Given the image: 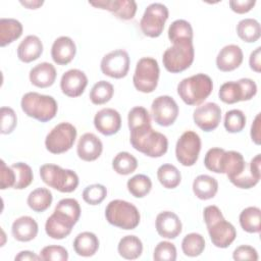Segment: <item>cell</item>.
Instances as JSON below:
<instances>
[{
  "label": "cell",
  "mask_w": 261,
  "mask_h": 261,
  "mask_svg": "<svg viewBox=\"0 0 261 261\" xmlns=\"http://www.w3.org/2000/svg\"><path fill=\"white\" fill-rule=\"evenodd\" d=\"M80 216L81 207L75 199H61L57 203L54 212L46 220L45 231L54 240H62L70 234Z\"/></svg>",
  "instance_id": "cell-1"
},
{
  "label": "cell",
  "mask_w": 261,
  "mask_h": 261,
  "mask_svg": "<svg viewBox=\"0 0 261 261\" xmlns=\"http://www.w3.org/2000/svg\"><path fill=\"white\" fill-rule=\"evenodd\" d=\"M204 221L212 244L217 248H227L237 237L234 226L226 221L221 210L215 205L205 207L203 211Z\"/></svg>",
  "instance_id": "cell-2"
},
{
  "label": "cell",
  "mask_w": 261,
  "mask_h": 261,
  "mask_svg": "<svg viewBox=\"0 0 261 261\" xmlns=\"http://www.w3.org/2000/svg\"><path fill=\"white\" fill-rule=\"evenodd\" d=\"M129 141L134 149L152 158L163 156L168 149V140L152 126L130 130Z\"/></svg>",
  "instance_id": "cell-3"
},
{
  "label": "cell",
  "mask_w": 261,
  "mask_h": 261,
  "mask_svg": "<svg viewBox=\"0 0 261 261\" xmlns=\"http://www.w3.org/2000/svg\"><path fill=\"white\" fill-rule=\"evenodd\" d=\"M213 90L211 77L205 73H197L186 77L177 85L179 98L190 106H197L203 103Z\"/></svg>",
  "instance_id": "cell-4"
},
{
  "label": "cell",
  "mask_w": 261,
  "mask_h": 261,
  "mask_svg": "<svg viewBox=\"0 0 261 261\" xmlns=\"http://www.w3.org/2000/svg\"><path fill=\"white\" fill-rule=\"evenodd\" d=\"M24 114L41 122H47L55 117L58 110L56 100L49 95L37 92L25 93L20 101Z\"/></svg>",
  "instance_id": "cell-5"
},
{
  "label": "cell",
  "mask_w": 261,
  "mask_h": 261,
  "mask_svg": "<svg viewBox=\"0 0 261 261\" xmlns=\"http://www.w3.org/2000/svg\"><path fill=\"white\" fill-rule=\"evenodd\" d=\"M105 217L111 225L125 230L135 229L141 220L138 208L134 204L119 199L108 203L105 209Z\"/></svg>",
  "instance_id": "cell-6"
},
{
  "label": "cell",
  "mask_w": 261,
  "mask_h": 261,
  "mask_svg": "<svg viewBox=\"0 0 261 261\" xmlns=\"http://www.w3.org/2000/svg\"><path fill=\"white\" fill-rule=\"evenodd\" d=\"M40 176L47 186L61 193H71L79 186V176L73 170L56 164H43L40 167Z\"/></svg>",
  "instance_id": "cell-7"
},
{
  "label": "cell",
  "mask_w": 261,
  "mask_h": 261,
  "mask_svg": "<svg viewBox=\"0 0 261 261\" xmlns=\"http://www.w3.org/2000/svg\"><path fill=\"white\" fill-rule=\"evenodd\" d=\"M194 57L193 42H177L164 51L162 62L167 71L178 73L192 65Z\"/></svg>",
  "instance_id": "cell-8"
},
{
  "label": "cell",
  "mask_w": 261,
  "mask_h": 261,
  "mask_svg": "<svg viewBox=\"0 0 261 261\" xmlns=\"http://www.w3.org/2000/svg\"><path fill=\"white\" fill-rule=\"evenodd\" d=\"M159 65L156 59L152 57L141 58L136 65L133 83L135 88L142 93H152L158 85Z\"/></svg>",
  "instance_id": "cell-9"
},
{
  "label": "cell",
  "mask_w": 261,
  "mask_h": 261,
  "mask_svg": "<svg viewBox=\"0 0 261 261\" xmlns=\"http://www.w3.org/2000/svg\"><path fill=\"white\" fill-rule=\"evenodd\" d=\"M76 134V128L71 123H58L46 136L45 147L52 154L67 152L73 146Z\"/></svg>",
  "instance_id": "cell-10"
},
{
  "label": "cell",
  "mask_w": 261,
  "mask_h": 261,
  "mask_svg": "<svg viewBox=\"0 0 261 261\" xmlns=\"http://www.w3.org/2000/svg\"><path fill=\"white\" fill-rule=\"evenodd\" d=\"M257 93V85L251 79H241L237 82L224 83L218 92L219 99L226 104H234L240 101H249Z\"/></svg>",
  "instance_id": "cell-11"
},
{
  "label": "cell",
  "mask_w": 261,
  "mask_h": 261,
  "mask_svg": "<svg viewBox=\"0 0 261 261\" xmlns=\"http://www.w3.org/2000/svg\"><path fill=\"white\" fill-rule=\"evenodd\" d=\"M168 8L162 3H152L147 6L140 21L143 34L150 38L159 37L168 18Z\"/></svg>",
  "instance_id": "cell-12"
},
{
  "label": "cell",
  "mask_w": 261,
  "mask_h": 261,
  "mask_svg": "<svg viewBox=\"0 0 261 261\" xmlns=\"http://www.w3.org/2000/svg\"><path fill=\"white\" fill-rule=\"evenodd\" d=\"M201 151V139L193 130L185 132L176 142L175 156L177 161L184 166H193Z\"/></svg>",
  "instance_id": "cell-13"
},
{
  "label": "cell",
  "mask_w": 261,
  "mask_h": 261,
  "mask_svg": "<svg viewBox=\"0 0 261 261\" xmlns=\"http://www.w3.org/2000/svg\"><path fill=\"white\" fill-rule=\"evenodd\" d=\"M128 53L122 49L113 50L103 56L100 68L103 74L112 79L124 77L129 69Z\"/></svg>",
  "instance_id": "cell-14"
},
{
  "label": "cell",
  "mask_w": 261,
  "mask_h": 261,
  "mask_svg": "<svg viewBox=\"0 0 261 261\" xmlns=\"http://www.w3.org/2000/svg\"><path fill=\"white\" fill-rule=\"evenodd\" d=\"M151 113L157 124L169 126L173 124L177 118L178 106L172 97L167 95L158 96L152 102Z\"/></svg>",
  "instance_id": "cell-15"
},
{
  "label": "cell",
  "mask_w": 261,
  "mask_h": 261,
  "mask_svg": "<svg viewBox=\"0 0 261 261\" xmlns=\"http://www.w3.org/2000/svg\"><path fill=\"white\" fill-rule=\"evenodd\" d=\"M193 119L202 130L211 132L219 125L221 108L214 102H207L194 110Z\"/></svg>",
  "instance_id": "cell-16"
},
{
  "label": "cell",
  "mask_w": 261,
  "mask_h": 261,
  "mask_svg": "<svg viewBox=\"0 0 261 261\" xmlns=\"http://www.w3.org/2000/svg\"><path fill=\"white\" fill-rule=\"evenodd\" d=\"M90 5L108 10L122 20L133 19L137 12V3L134 0H98L90 1Z\"/></svg>",
  "instance_id": "cell-17"
},
{
  "label": "cell",
  "mask_w": 261,
  "mask_h": 261,
  "mask_svg": "<svg viewBox=\"0 0 261 261\" xmlns=\"http://www.w3.org/2000/svg\"><path fill=\"white\" fill-rule=\"evenodd\" d=\"M88 85L86 73L80 69L72 68L65 71L60 80V89L62 93L71 98L81 96Z\"/></svg>",
  "instance_id": "cell-18"
},
{
  "label": "cell",
  "mask_w": 261,
  "mask_h": 261,
  "mask_svg": "<svg viewBox=\"0 0 261 261\" xmlns=\"http://www.w3.org/2000/svg\"><path fill=\"white\" fill-rule=\"evenodd\" d=\"M94 125L96 129L102 135L112 136L120 129V114L113 108H103L95 114Z\"/></svg>",
  "instance_id": "cell-19"
},
{
  "label": "cell",
  "mask_w": 261,
  "mask_h": 261,
  "mask_svg": "<svg viewBox=\"0 0 261 261\" xmlns=\"http://www.w3.org/2000/svg\"><path fill=\"white\" fill-rule=\"evenodd\" d=\"M155 226L158 234L165 239H175L182 229L179 217L171 211L160 212L156 217Z\"/></svg>",
  "instance_id": "cell-20"
},
{
  "label": "cell",
  "mask_w": 261,
  "mask_h": 261,
  "mask_svg": "<svg viewBox=\"0 0 261 261\" xmlns=\"http://www.w3.org/2000/svg\"><path fill=\"white\" fill-rule=\"evenodd\" d=\"M244 59V54L240 46L229 44L224 46L217 54L216 66L220 71L228 72L238 68Z\"/></svg>",
  "instance_id": "cell-21"
},
{
  "label": "cell",
  "mask_w": 261,
  "mask_h": 261,
  "mask_svg": "<svg viewBox=\"0 0 261 261\" xmlns=\"http://www.w3.org/2000/svg\"><path fill=\"white\" fill-rule=\"evenodd\" d=\"M103 151L101 140L93 133L84 134L77 143V156L84 161H95L100 157Z\"/></svg>",
  "instance_id": "cell-22"
},
{
  "label": "cell",
  "mask_w": 261,
  "mask_h": 261,
  "mask_svg": "<svg viewBox=\"0 0 261 261\" xmlns=\"http://www.w3.org/2000/svg\"><path fill=\"white\" fill-rule=\"evenodd\" d=\"M76 46L71 38L61 36L57 38L51 47V57L58 65L68 64L75 56Z\"/></svg>",
  "instance_id": "cell-23"
},
{
  "label": "cell",
  "mask_w": 261,
  "mask_h": 261,
  "mask_svg": "<svg viewBox=\"0 0 261 261\" xmlns=\"http://www.w3.org/2000/svg\"><path fill=\"white\" fill-rule=\"evenodd\" d=\"M247 163L240 152L224 150L222 153L220 159V173H225L229 180L240 176L244 172Z\"/></svg>",
  "instance_id": "cell-24"
},
{
  "label": "cell",
  "mask_w": 261,
  "mask_h": 261,
  "mask_svg": "<svg viewBox=\"0 0 261 261\" xmlns=\"http://www.w3.org/2000/svg\"><path fill=\"white\" fill-rule=\"evenodd\" d=\"M56 75L57 72L53 64L49 62H41L30 70L29 77L32 85L44 89L51 87L54 84Z\"/></svg>",
  "instance_id": "cell-25"
},
{
  "label": "cell",
  "mask_w": 261,
  "mask_h": 261,
  "mask_svg": "<svg viewBox=\"0 0 261 261\" xmlns=\"http://www.w3.org/2000/svg\"><path fill=\"white\" fill-rule=\"evenodd\" d=\"M39 226L37 221L31 216H20L16 218L11 226V233L18 242H30L38 234Z\"/></svg>",
  "instance_id": "cell-26"
},
{
  "label": "cell",
  "mask_w": 261,
  "mask_h": 261,
  "mask_svg": "<svg viewBox=\"0 0 261 261\" xmlns=\"http://www.w3.org/2000/svg\"><path fill=\"white\" fill-rule=\"evenodd\" d=\"M43 53V43L35 35L27 36L17 47V57L24 63L37 60Z\"/></svg>",
  "instance_id": "cell-27"
},
{
  "label": "cell",
  "mask_w": 261,
  "mask_h": 261,
  "mask_svg": "<svg viewBox=\"0 0 261 261\" xmlns=\"http://www.w3.org/2000/svg\"><path fill=\"white\" fill-rule=\"evenodd\" d=\"M98 249L99 239L94 232L83 231L73 241V250L79 256L91 257L96 254Z\"/></svg>",
  "instance_id": "cell-28"
},
{
  "label": "cell",
  "mask_w": 261,
  "mask_h": 261,
  "mask_svg": "<svg viewBox=\"0 0 261 261\" xmlns=\"http://www.w3.org/2000/svg\"><path fill=\"white\" fill-rule=\"evenodd\" d=\"M217 191L218 181L210 175L200 174L193 181V192L200 200L212 199L215 197Z\"/></svg>",
  "instance_id": "cell-29"
},
{
  "label": "cell",
  "mask_w": 261,
  "mask_h": 261,
  "mask_svg": "<svg viewBox=\"0 0 261 261\" xmlns=\"http://www.w3.org/2000/svg\"><path fill=\"white\" fill-rule=\"evenodd\" d=\"M22 24L14 18H1L0 19V46L5 47L22 34Z\"/></svg>",
  "instance_id": "cell-30"
},
{
  "label": "cell",
  "mask_w": 261,
  "mask_h": 261,
  "mask_svg": "<svg viewBox=\"0 0 261 261\" xmlns=\"http://www.w3.org/2000/svg\"><path fill=\"white\" fill-rule=\"evenodd\" d=\"M118 254L127 260H135L138 259L143 252V243L142 241L134 236H125L122 237L117 245Z\"/></svg>",
  "instance_id": "cell-31"
},
{
  "label": "cell",
  "mask_w": 261,
  "mask_h": 261,
  "mask_svg": "<svg viewBox=\"0 0 261 261\" xmlns=\"http://www.w3.org/2000/svg\"><path fill=\"white\" fill-rule=\"evenodd\" d=\"M241 227L249 233L260 232L261 229V210L256 206H250L245 208L240 213Z\"/></svg>",
  "instance_id": "cell-32"
},
{
  "label": "cell",
  "mask_w": 261,
  "mask_h": 261,
  "mask_svg": "<svg viewBox=\"0 0 261 261\" xmlns=\"http://www.w3.org/2000/svg\"><path fill=\"white\" fill-rule=\"evenodd\" d=\"M53 196L52 193L46 188H37L30 193L27 199L29 207L35 212L46 211L52 203Z\"/></svg>",
  "instance_id": "cell-33"
},
{
  "label": "cell",
  "mask_w": 261,
  "mask_h": 261,
  "mask_svg": "<svg viewBox=\"0 0 261 261\" xmlns=\"http://www.w3.org/2000/svg\"><path fill=\"white\" fill-rule=\"evenodd\" d=\"M168 39L172 44L177 42H193V28L185 19H176L168 28Z\"/></svg>",
  "instance_id": "cell-34"
},
{
  "label": "cell",
  "mask_w": 261,
  "mask_h": 261,
  "mask_svg": "<svg viewBox=\"0 0 261 261\" xmlns=\"http://www.w3.org/2000/svg\"><path fill=\"white\" fill-rule=\"evenodd\" d=\"M237 34L244 42L254 43L261 36V28L255 18H244L237 24Z\"/></svg>",
  "instance_id": "cell-35"
},
{
  "label": "cell",
  "mask_w": 261,
  "mask_h": 261,
  "mask_svg": "<svg viewBox=\"0 0 261 261\" xmlns=\"http://www.w3.org/2000/svg\"><path fill=\"white\" fill-rule=\"evenodd\" d=\"M157 178L166 189H175L181 180L180 171L172 164H162L157 169Z\"/></svg>",
  "instance_id": "cell-36"
},
{
  "label": "cell",
  "mask_w": 261,
  "mask_h": 261,
  "mask_svg": "<svg viewBox=\"0 0 261 261\" xmlns=\"http://www.w3.org/2000/svg\"><path fill=\"white\" fill-rule=\"evenodd\" d=\"M138 167L137 158L128 152H119L112 160V168L114 171L121 175L133 173Z\"/></svg>",
  "instance_id": "cell-37"
},
{
  "label": "cell",
  "mask_w": 261,
  "mask_h": 261,
  "mask_svg": "<svg viewBox=\"0 0 261 261\" xmlns=\"http://www.w3.org/2000/svg\"><path fill=\"white\" fill-rule=\"evenodd\" d=\"M114 94L112 84L107 81H99L90 91V100L95 105H102L111 100Z\"/></svg>",
  "instance_id": "cell-38"
},
{
  "label": "cell",
  "mask_w": 261,
  "mask_h": 261,
  "mask_svg": "<svg viewBox=\"0 0 261 261\" xmlns=\"http://www.w3.org/2000/svg\"><path fill=\"white\" fill-rule=\"evenodd\" d=\"M205 249V240L198 232L188 233L181 242V250L188 257H197L203 253Z\"/></svg>",
  "instance_id": "cell-39"
},
{
  "label": "cell",
  "mask_w": 261,
  "mask_h": 261,
  "mask_svg": "<svg viewBox=\"0 0 261 261\" xmlns=\"http://www.w3.org/2000/svg\"><path fill=\"white\" fill-rule=\"evenodd\" d=\"M126 187L134 197L144 198L150 193L152 189V181L150 177L145 174H136L127 180Z\"/></svg>",
  "instance_id": "cell-40"
},
{
  "label": "cell",
  "mask_w": 261,
  "mask_h": 261,
  "mask_svg": "<svg viewBox=\"0 0 261 261\" xmlns=\"http://www.w3.org/2000/svg\"><path fill=\"white\" fill-rule=\"evenodd\" d=\"M127 124L129 132L151 125V118L148 110L143 106L132 108L127 114Z\"/></svg>",
  "instance_id": "cell-41"
},
{
  "label": "cell",
  "mask_w": 261,
  "mask_h": 261,
  "mask_svg": "<svg viewBox=\"0 0 261 261\" xmlns=\"http://www.w3.org/2000/svg\"><path fill=\"white\" fill-rule=\"evenodd\" d=\"M11 167L15 173V184L13 186V189L22 190L28 188L34 179V174L31 166L23 162H16L13 163Z\"/></svg>",
  "instance_id": "cell-42"
},
{
  "label": "cell",
  "mask_w": 261,
  "mask_h": 261,
  "mask_svg": "<svg viewBox=\"0 0 261 261\" xmlns=\"http://www.w3.org/2000/svg\"><path fill=\"white\" fill-rule=\"evenodd\" d=\"M223 123L228 133H240L246 125V115L240 109H231L225 113Z\"/></svg>",
  "instance_id": "cell-43"
},
{
  "label": "cell",
  "mask_w": 261,
  "mask_h": 261,
  "mask_svg": "<svg viewBox=\"0 0 261 261\" xmlns=\"http://www.w3.org/2000/svg\"><path fill=\"white\" fill-rule=\"evenodd\" d=\"M107 196V189L101 184H93L85 188L83 199L89 205L101 204Z\"/></svg>",
  "instance_id": "cell-44"
},
{
  "label": "cell",
  "mask_w": 261,
  "mask_h": 261,
  "mask_svg": "<svg viewBox=\"0 0 261 261\" xmlns=\"http://www.w3.org/2000/svg\"><path fill=\"white\" fill-rule=\"evenodd\" d=\"M153 259L155 261H174L176 259L175 246L167 241H162L154 249Z\"/></svg>",
  "instance_id": "cell-45"
},
{
  "label": "cell",
  "mask_w": 261,
  "mask_h": 261,
  "mask_svg": "<svg viewBox=\"0 0 261 261\" xmlns=\"http://www.w3.org/2000/svg\"><path fill=\"white\" fill-rule=\"evenodd\" d=\"M41 260L45 261H66L68 259V252L62 246H46L40 252Z\"/></svg>",
  "instance_id": "cell-46"
},
{
  "label": "cell",
  "mask_w": 261,
  "mask_h": 261,
  "mask_svg": "<svg viewBox=\"0 0 261 261\" xmlns=\"http://www.w3.org/2000/svg\"><path fill=\"white\" fill-rule=\"evenodd\" d=\"M1 134H11L17 123V116L14 110L10 107H1Z\"/></svg>",
  "instance_id": "cell-47"
},
{
  "label": "cell",
  "mask_w": 261,
  "mask_h": 261,
  "mask_svg": "<svg viewBox=\"0 0 261 261\" xmlns=\"http://www.w3.org/2000/svg\"><path fill=\"white\" fill-rule=\"evenodd\" d=\"M224 152L222 148H211L207 151L204 158L205 167L215 173H220V159Z\"/></svg>",
  "instance_id": "cell-48"
},
{
  "label": "cell",
  "mask_w": 261,
  "mask_h": 261,
  "mask_svg": "<svg viewBox=\"0 0 261 261\" xmlns=\"http://www.w3.org/2000/svg\"><path fill=\"white\" fill-rule=\"evenodd\" d=\"M15 184V173L11 166H7L4 160H1L0 167V189L5 190L13 188Z\"/></svg>",
  "instance_id": "cell-49"
},
{
  "label": "cell",
  "mask_w": 261,
  "mask_h": 261,
  "mask_svg": "<svg viewBox=\"0 0 261 261\" xmlns=\"http://www.w3.org/2000/svg\"><path fill=\"white\" fill-rule=\"evenodd\" d=\"M234 260H258V253L255 248L249 245H242L234 249L232 253Z\"/></svg>",
  "instance_id": "cell-50"
},
{
  "label": "cell",
  "mask_w": 261,
  "mask_h": 261,
  "mask_svg": "<svg viewBox=\"0 0 261 261\" xmlns=\"http://www.w3.org/2000/svg\"><path fill=\"white\" fill-rule=\"evenodd\" d=\"M256 4L255 0H231L229 1L230 9L239 14L249 12Z\"/></svg>",
  "instance_id": "cell-51"
},
{
  "label": "cell",
  "mask_w": 261,
  "mask_h": 261,
  "mask_svg": "<svg viewBox=\"0 0 261 261\" xmlns=\"http://www.w3.org/2000/svg\"><path fill=\"white\" fill-rule=\"evenodd\" d=\"M250 68L256 72L261 71V47H257L251 54L249 58Z\"/></svg>",
  "instance_id": "cell-52"
},
{
  "label": "cell",
  "mask_w": 261,
  "mask_h": 261,
  "mask_svg": "<svg viewBox=\"0 0 261 261\" xmlns=\"http://www.w3.org/2000/svg\"><path fill=\"white\" fill-rule=\"evenodd\" d=\"M260 113H258L255 116V119L251 125V138L252 141L256 144V145H260L261 142V136H260Z\"/></svg>",
  "instance_id": "cell-53"
},
{
  "label": "cell",
  "mask_w": 261,
  "mask_h": 261,
  "mask_svg": "<svg viewBox=\"0 0 261 261\" xmlns=\"http://www.w3.org/2000/svg\"><path fill=\"white\" fill-rule=\"evenodd\" d=\"M15 260L17 261H27V260H30V261H38V260H41L40 256L36 255L34 252L32 251H21L19 252L15 257H14Z\"/></svg>",
  "instance_id": "cell-54"
},
{
  "label": "cell",
  "mask_w": 261,
  "mask_h": 261,
  "mask_svg": "<svg viewBox=\"0 0 261 261\" xmlns=\"http://www.w3.org/2000/svg\"><path fill=\"white\" fill-rule=\"evenodd\" d=\"M44 1H39V0H34V1H20V4L23 5L24 7L29 9H37L40 6H42Z\"/></svg>",
  "instance_id": "cell-55"
}]
</instances>
